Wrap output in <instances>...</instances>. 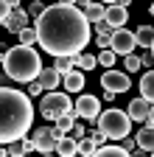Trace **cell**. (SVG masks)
I'll list each match as a JSON object with an SVG mask.
<instances>
[{
	"label": "cell",
	"instance_id": "cb8c5ba5",
	"mask_svg": "<svg viewBox=\"0 0 154 157\" xmlns=\"http://www.w3.org/2000/svg\"><path fill=\"white\" fill-rule=\"evenodd\" d=\"M79 154H84V157H95V154H98V146L92 143V137H90V135L79 140Z\"/></svg>",
	"mask_w": 154,
	"mask_h": 157
},
{
	"label": "cell",
	"instance_id": "603a6c76",
	"mask_svg": "<svg viewBox=\"0 0 154 157\" xmlns=\"http://www.w3.org/2000/svg\"><path fill=\"white\" fill-rule=\"evenodd\" d=\"M129 149L121 143V146H98V157H126Z\"/></svg>",
	"mask_w": 154,
	"mask_h": 157
},
{
	"label": "cell",
	"instance_id": "30bf717a",
	"mask_svg": "<svg viewBox=\"0 0 154 157\" xmlns=\"http://www.w3.org/2000/svg\"><path fill=\"white\" fill-rule=\"evenodd\" d=\"M76 112H79V118H84V121H95V118L101 115V98H95L90 93L76 98Z\"/></svg>",
	"mask_w": 154,
	"mask_h": 157
},
{
	"label": "cell",
	"instance_id": "484cf974",
	"mask_svg": "<svg viewBox=\"0 0 154 157\" xmlns=\"http://www.w3.org/2000/svg\"><path fill=\"white\" fill-rule=\"evenodd\" d=\"M45 0H31V6H28V14H31V20H39L42 14H45Z\"/></svg>",
	"mask_w": 154,
	"mask_h": 157
},
{
	"label": "cell",
	"instance_id": "74e56055",
	"mask_svg": "<svg viewBox=\"0 0 154 157\" xmlns=\"http://www.w3.org/2000/svg\"><path fill=\"white\" fill-rule=\"evenodd\" d=\"M101 3H107V6H112V3H121V0H101Z\"/></svg>",
	"mask_w": 154,
	"mask_h": 157
},
{
	"label": "cell",
	"instance_id": "3957f363",
	"mask_svg": "<svg viewBox=\"0 0 154 157\" xmlns=\"http://www.w3.org/2000/svg\"><path fill=\"white\" fill-rule=\"evenodd\" d=\"M3 70L20 84H31L42 73V59L34 45H14L3 51Z\"/></svg>",
	"mask_w": 154,
	"mask_h": 157
},
{
	"label": "cell",
	"instance_id": "7c38bea8",
	"mask_svg": "<svg viewBox=\"0 0 154 157\" xmlns=\"http://www.w3.org/2000/svg\"><path fill=\"white\" fill-rule=\"evenodd\" d=\"M107 23L112 25V28H123L126 25V20H129V11H126V6H121V3H112V6H107Z\"/></svg>",
	"mask_w": 154,
	"mask_h": 157
},
{
	"label": "cell",
	"instance_id": "83f0119b",
	"mask_svg": "<svg viewBox=\"0 0 154 157\" xmlns=\"http://www.w3.org/2000/svg\"><path fill=\"white\" fill-rule=\"evenodd\" d=\"M143 67V62H140V56H134V53H129L126 56V70L129 73H134V70H140Z\"/></svg>",
	"mask_w": 154,
	"mask_h": 157
},
{
	"label": "cell",
	"instance_id": "d4e9b609",
	"mask_svg": "<svg viewBox=\"0 0 154 157\" xmlns=\"http://www.w3.org/2000/svg\"><path fill=\"white\" fill-rule=\"evenodd\" d=\"M115 59H118V53H115L112 48H104V51L98 53V65H104V67H112V65H115Z\"/></svg>",
	"mask_w": 154,
	"mask_h": 157
},
{
	"label": "cell",
	"instance_id": "4dcf8cb0",
	"mask_svg": "<svg viewBox=\"0 0 154 157\" xmlns=\"http://www.w3.org/2000/svg\"><path fill=\"white\" fill-rule=\"evenodd\" d=\"M92 28H95V34H107V31H115V28H112V25L107 23V20H101V23H95Z\"/></svg>",
	"mask_w": 154,
	"mask_h": 157
},
{
	"label": "cell",
	"instance_id": "277c9868",
	"mask_svg": "<svg viewBox=\"0 0 154 157\" xmlns=\"http://www.w3.org/2000/svg\"><path fill=\"white\" fill-rule=\"evenodd\" d=\"M95 124H98V129H104L107 132V137L109 140H123V137L132 132V115L129 112H123V109H107V112H101L98 118H95Z\"/></svg>",
	"mask_w": 154,
	"mask_h": 157
},
{
	"label": "cell",
	"instance_id": "e0dca14e",
	"mask_svg": "<svg viewBox=\"0 0 154 157\" xmlns=\"http://www.w3.org/2000/svg\"><path fill=\"white\" fill-rule=\"evenodd\" d=\"M140 95L146 98V101H151V104H154V67L140 78Z\"/></svg>",
	"mask_w": 154,
	"mask_h": 157
},
{
	"label": "cell",
	"instance_id": "8fae6325",
	"mask_svg": "<svg viewBox=\"0 0 154 157\" xmlns=\"http://www.w3.org/2000/svg\"><path fill=\"white\" fill-rule=\"evenodd\" d=\"M126 112L132 115L134 124H146V121H148V112H151V101H146L143 95H140V98H132L129 107H126Z\"/></svg>",
	"mask_w": 154,
	"mask_h": 157
},
{
	"label": "cell",
	"instance_id": "ffe728a7",
	"mask_svg": "<svg viewBox=\"0 0 154 157\" xmlns=\"http://www.w3.org/2000/svg\"><path fill=\"white\" fill-rule=\"evenodd\" d=\"M73 59H76V67H81L84 73H87V70H92L95 65H98V56H92V53H87V51L73 53Z\"/></svg>",
	"mask_w": 154,
	"mask_h": 157
},
{
	"label": "cell",
	"instance_id": "f35d334b",
	"mask_svg": "<svg viewBox=\"0 0 154 157\" xmlns=\"http://www.w3.org/2000/svg\"><path fill=\"white\" fill-rule=\"evenodd\" d=\"M121 6H126V9H129V6H132V0H121Z\"/></svg>",
	"mask_w": 154,
	"mask_h": 157
},
{
	"label": "cell",
	"instance_id": "60d3db41",
	"mask_svg": "<svg viewBox=\"0 0 154 157\" xmlns=\"http://www.w3.org/2000/svg\"><path fill=\"white\" fill-rule=\"evenodd\" d=\"M151 53H154V45H151Z\"/></svg>",
	"mask_w": 154,
	"mask_h": 157
},
{
	"label": "cell",
	"instance_id": "52a82bcc",
	"mask_svg": "<svg viewBox=\"0 0 154 157\" xmlns=\"http://www.w3.org/2000/svg\"><path fill=\"white\" fill-rule=\"evenodd\" d=\"M34 143H36V151L39 154H51V151H56V146H59V135H56L53 126H39L34 132Z\"/></svg>",
	"mask_w": 154,
	"mask_h": 157
},
{
	"label": "cell",
	"instance_id": "7a4b0ae2",
	"mask_svg": "<svg viewBox=\"0 0 154 157\" xmlns=\"http://www.w3.org/2000/svg\"><path fill=\"white\" fill-rule=\"evenodd\" d=\"M31 124H34L31 95L3 84L0 87V143L9 146L14 140H23Z\"/></svg>",
	"mask_w": 154,
	"mask_h": 157
},
{
	"label": "cell",
	"instance_id": "4fadbf2b",
	"mask_svg": "<svg viewBox=\"0 0 154 157\" xmlns=\"http://www.w3.org/2000/svg\"><path fill=\"white\" fill-rule=\"evenodd\" d=\"M62 84H65L67 93H81V90H84V70H81V67H73L70 73H65Z\"/></svg>",
	"mask_w": 154,
	"mask_h": 157
},
{
	"label": "cell",
	"instance_id": "5b68a950",
	"mask_svg": "<svg viewBox=\"0 0 154 157\" xmlns=\"http://www.w3.org/2000/svg\"><path fill=\"white\" fill-rule=\"evenodd\" d=\"M39 112H42L45 121H59L62 115L76 112V104L67 98V90H65V93H59V90H48V93L42 95V101H39ZM76 115H79V112H76Z\"/></svg>",
	"mask_w": 154,
	"mask_h": 157
},
{
	"label": "cell",
	"instance_id": "8992f818",
	"mask_svg": "<svg viewBox=\"0 0 154 157\" xmlns=\"http://www.w3.org/2000/svg\"><path fill=\"white\" fill-rule=\"evenodd\" d=\"M134 48H137V36L126 28H115L112 31V51L118 56H129Z\"/></svg>",
	"mask_w": 154,
	"mask_h": 157
},
{
	"label": "cell",
	"instance_id": "d6986e66",
	"mask_svg": "<svg viewBox=\"0 0 154 157\" xmlns=\"http://www.w3.org/2000/svg\"><path fill=\"white\" fill-rule=\"evenodd\" d=\"M134 36H137V45L140 48H148L151 51V45H154V28L151 25H140L137 31H134Z\"/></svg>",
	"mask_w": 154,
	"mask_h": 157
},
{
	"label": "cell",
	"instance_id": "1f68e13d",
	"mask_svg": "<svg viewBox=\"0 0 154 157\" xmlns=\"http://www.w3.org/2000/svg\"><path fill=\"white\" fill-rule=\"evenodd\" d=\"M140 62H143V67H146V70H151V67H154V53L148 51L146 56H140Z\"/></svg>",
	"mask_w": 154,
	"mask_h": 157
},
{
	"label": "cell",
	"instance_id": "7402d4cb",
	"mask_svg": "<svg viewBox=\"0 0 154 157\" xmlns=\"http://www.w3.org/2000/svg\"><path fill=\"white\" fill-rule=\"evenodd\" d=\"M17 36H20V42H23V45H39V31H36V25L23 28Z\"/></svg>",
	"mask_w": 154,
	"mask_h": 157
},
{
	"label": "cell",
	"instance_id": "8d00e7d4",
	"mask_svg": "<svg viewBox=\"0 0 154 157\" xmlns=\"http://www.w3.org/2000/svg\"><path fill=\"white\" fill-rule=\"evenodd\" d=\"M56 3H65V6H76V0H56Z\"/></svg>",
	"mask_w": 154,
	"mask_h": 157
},
{
	"label": "cell",
	"instance_id": "ab89813d",
	"mask_svg": "<svg viewBox=\"0 0 154 157\" xmlns=\"http://www.w3.org/2000/svg\"><path fill=\"white\" fill-rule=\"evenodd\" d=\"M148 14H151V17H154V3H151V6H148Z\"/></svg>",
	"mask_w": 154,
	"mask_h": 157
},
{
	"label": "cell",
	"instance_id": "44dd1931",
	"mask_svg": "<svg viewBox=\"0 0 154 157\" xmlns=\"http://www.w3.org/2000/svg\"><path fill=\"white\" fill-rule=\"evenodd\" d=\"M53 67L65 76V73H70V70L76 67V59H73L70 53H65V56H53Z\"/></svg>",
	"mask_w": 154,
	"mask_h": 157
},
{
	"label": "cell",
	"instance_id": "9a60e30c",
	"mask_svg": "<svg viewBox=\"0 0 154 157\" xmlns=\"http://www.w3.org/2000/svg\"><path fill=\"white\" fill-rule=\"evenodd\" d=\"M56 154H62V157H73V154H79V137H73V135H65V137H59Z\"/></svg>",
	"mask_w": 154,
	"mask_h": 157
},
{
	"label": "cell",
	"instance_id": "6da1fadb",
	"mask_svg": "<svg viewBox=\"0 0 154 157\" xmlns=\"http://www.w3.org/2000/svg\"><path fill=\"white\" fill-rule=\"evenodd\" d=\"M34 25L39 31V48L51 56L81 53L90 45V34H92V23L87 20L84 9L65 6V3L48 6L39 20H34Z\"/></svg>",
	"mask_w": 154,
	"mask_h": 157
},
{
	"label": "cell",
	"instance_id": "9c48e42d",
	"mask_svg": "<svg viewBox=\"0 0 154 157\" xmlns=\"http://www.w3.org/2000/svg\"><path fill=\"white\" fill-rule=\"evenodd\" d=\"M0 25H3L6 31H11V34H20L23 28H28L31 25V14H28V9H14L11 14H6V17H0Z\"/></svg>",
	"mask_w": 154,
	"mask_h": 157
},
{
	"label": "cell",
	"instance_id": "ba28073f",
	"mask_svg": "<svg viewBox=\"0 0 154 157\" xmlns=\"http://www.w3.org/2000/svg\"><path fill=\"white\" fill-rule=\"evenodd\" d=\"M101 87H104V90H112V93H126V90L132 87V78H129L123 70L107 67V73L101 76Z\"/></svg>",
	"mask_w": 154,
	"mask_h": 157
},
{
	"label": "cell",
	"instance_id": "4316f807",
	"mask_svg": "<svg viewBox=\"0 0 154 157\" xmlns=\"http://www.w3.org/2000/svg\"><path fill=\"white\" fill-rule=\"evenodd\" d=\"M14 9H20V0H0V17L11 14Z\"/></svg>",
	"mask_w": 154,
	"mask_h": 157
},
{
	"label": "cell",
	"instance_id": "2e32d148",
	"mask_svg": "<svg viewBox=\"0 0 154 157\" xmlns=\"http://www.w3.org/2000/svg\"><path fill=\"white\" fill-rule=\"evenodd\" d=\"M137 146L146 149L148 154L154 151V124H148V126H143V129L137 132Z\"/></svg>",
	"mask_w": 154,
	"mask_h": 157
},
{
	"label": "cell",
	"instance_id": "f546056e",
	"mask_svg": "<svg viewBox=\"0 0 154 157\" xmlns=\"http://www.w3.org/2000/svg\"><path fill=\"white\" fill-rule=\"evenodd\" d=\"M95 42H98V48H112V31H107V34H95Z\"/></svg>",
	"mask_w": 154,
	"mask_h": 157
},
{
	"label": "cell",
	"instance_id": "f1b7e54d",
	"mask_svg": "<svg viewBox=\"0 0 154 157\" xmlns=\"http://www.w3.org/2000/svg\"><path fill=\"white\" fill-rule=\"evenodd\" d=\"M42 93H45V87H42V82H39V78H34V82L28 84V95H31V98H39Z\"/></svg>",
	"mask_w": 154,
	"mask_h": 157
},
{
	"label": "cell",
	"instance_id": "836d02e7",
	"mask_svg": "<svg viewBox=\"0 0 154 157\" xmlns=\"http://www.w3.org/2000/svg\"><path fill=\"white\" fill-rule=\"evenodd\" d=\"M121 143H123V146L129 149V154H132V146H137V137H134V140H132V137L126 135V137H123V140H121Z\"/></svg>",
	"mask_w": 154,
	"mask_h": 157
},
{
	"label": "cell",
	"instance_id": "d6a6232c",
	"mask_svg": "<svg viewBox=\"0 0 154 157\" xmlns=\"http://www.w3.org/2000/svg\"><path fill=\"white\" fill-rule=\"evenodd\" d=\"M73 137H79V140H81V137H87V129H84V124H76V126H73Z\"/></svg>",
	"mask_w": 154,
	"mask_h": 157
},
{
	"label": "cell",
	"instance_id": "ac0fdd59",
	"mask_svg": "<svg viewBox=\"0 0 154 157\" xmlns=\"http://www.w3.org/2000/svg\"><path fill=\"white\" fill-rule=\"evenodd\" d=\"M84 14H87V20L95 25V23H101V20L107 17V3H90L87 9H84Z\"/></svg>",
	"mask_w": 154,
	"mask_h": 157
},
{
	"label": "cell",
	"instance_id": "e575fe53",
	"mask_svg": "<svg viewBox=\"0 0 154 157\" xmlns=\"http://www.w3.org/2000/svg\"><path fill=\"white\" fill-rule=\"evenodd\" d=\"M90 3H92V0H76V6H79V9H87Z\"/></svg>",
	"mask_w": 154,
	"mask_h": 157
},
{
	"label": "cell",
	"instance_id": "5bb4252c",
	"mask_svg": "<svg viewBox=\"0 0 154 157\" xmlns=\"http://www.w3.org/2000/svg\"><path fill=\"white\" fill-rule=\"evenodd\" d=\"M62 78H65V76L56 70V67H42V73H39V82H42L45 93H48V90H56V87L62 84Z\"/></svg>",
	"mask_w": 154,
	"mask_h": 157
},
{
	"label": "cell",
	"instance_id": "d590c367",
	"mask_svg": "<svg viewBox=\"0 0 154 157\" xmlns=\"http://www.w3.org/2000/svg\"><path fill=\"white\" fill-rule=\"evenodd\" d=\"M146 124H154V104H151V112H148V121Z\"/></svg>",
	"mask_w": 154,
	"mask_h": 157
}]
</instances>
